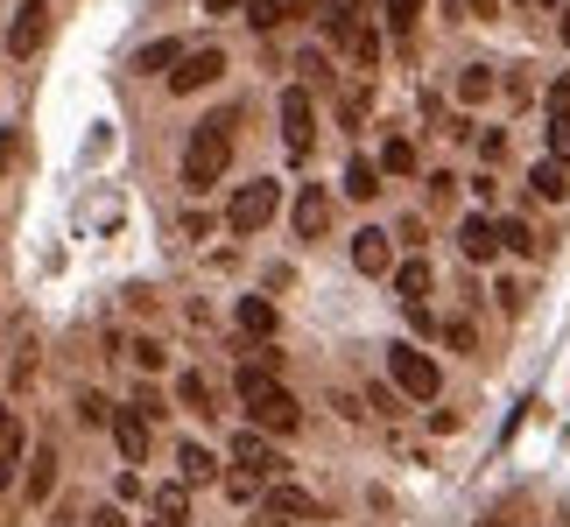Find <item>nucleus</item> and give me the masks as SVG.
<instances>
[{"instance_id": "obj_1", "label": "nucleus", "mask_w": 570, "mask_h": 527, "mask_svg": "<svg viewBox=\"0 0 570 527\" xmlns=\"http://www.w3.org/2000/svg\"><path fill=\"white\" fill-rule=\"evenodd\" d=\"M233 387H239V408L254 415V429H261V436H289V429L303 422L296 394L275 380V366H254V359H247V366H239V380H233Z\"/></svg>"}, {"instance_id": "obj_2", "label": "nucleus", "mask_w": 570, "mask_h": 527, "mask_svg": "<svg viewBox=\"0 0 570 527\" xmlns=\"http://www.w3.org/2000/svg\"><path fill=\"white\" fill-rule=\"evenodd\" d=\"M233 127H239V113H212V120H197V135H190V148H184V183L205 197V190H218V176L233 169Z\"/></svg>"}, {"instance_id": "obj_3", "label": "nucleus", "mask_w": 570, "mask_h": 527, "mask_svg": "<svg viewBox=\"0 0 570 527\" xmlns=\"http://www.w3.org/2000/svg\"><path fill=\"white\" fill-rule=\"evenodd\" d=\"M324 42H338V50L353 57L360 71H374V63H381V36L366 29V21L345 8V0H338V8H324Z\"/></svg>"}, {"instance_id": "obj_4", "label": "nucleus", "mask_w": 570, "mask_h": 527, "mask_svg": "<svg viewBox=\"0 0 570 527\" xmlns=\"http://www.w3.org/2000/svg\"><path fill=\"white\" fill-rule=\"evenodd\" d=\"M387 380L409 394V401H436V359L430 351H415V345H387Z\"/></svg>"}, {"instance_id": "obj_5", "label": "nucleus", "mask_w": 570, "mask_h": 527, "mask_svg": "<svg viewBox=\"0 0 570 527\" xmlns=\"http://www.w3.org/2000/svg\"><path fill=\"white\" fill-rule=\"evenodd\" d=\"M233 465H239V478H254V486H275V478L289 471V457L275 450V436L239 429V436H233Z\"/></svg>"}, {"instance_id": "obj_6", "label": "nucleus", "mask_w": 570, "mask_h": 527, "mask_svg": "<svg viewBox=\"0 0 570 527\" xmlns=\"http://www.w3.org/2000/svg\"><path fill=\"white\" fill-rule=\"evenodd\" d=\"M275 205H282V183H268V176H254V183H239V197H233V211H226V232H261L275 218Z\"/></svg>"}, {"instance_id": "obj_7", "label": "nucleus", "mask_w": 570, "mask_h": 527, "mask_svg": "<svg viewBox=\"0 0 570 527\" xmlns=\"http://www.w3.org/2000/svg\"><path fill=\"white\" fill-rule=\"evenodd\" d=\"M311 135H317L311 84H289V92H282V141H289V156H296V162H311Z\"/></svg>"}, {"instance_id": "obj_8", "label": "nucleus", "mask_w": 570, "mask_h": 527, "mask_svg": "<svg viewBox=\"0 0 570 527\" xmlns=\"http://www.w3.org/2000/svg\"><path fill=\"white\" fill-rule=\"evenodd\" d=\"M50 42V0H21L8 21V57H36Z\"/></svg>"}, {"instance_id": "obj_9", "label": "nucleus", "mask_w": 570, "mask_h": 527, "mask_svg": "<svg viewBox=\"0 0 570 527\" xmlns=\"http://www.w3.org/2000/svg\"><path fill=\"white\" fill-rule=\"evenodd\" d=\"M218 78H226V50L205 42V50H190L177 71H169V92H197V84H218Z\"/></svg>"}, {"instance_id": "obj_10", "label": "nucleus", "mask_w": 570, "mask_h": 527, "mask_svg": "<svg viewBox=\"0 0 570 527\" xmlns=\"http://www.w3.org/2000/svg\"><path fill=\"white\" fill-rule=\"evenodd\" d=\"M353 268L360 275H394V232H381V226L353 232Z\"/></svg>"}, {"instance_id": "obj_11", "label": "nucleus", "mask_w": 570, "mask_h": 527, "mask_svg": "<svg viewBox=\"0 0 570 527\" xmlns=\"http://www.w3.org/2000/svg\"><path fill=\"white\" fill-rule=\"evenodd\" d=\"M458 247H465V260H493V253H500V226L472 211L465 226H458Z\"/></svg>"}, {"instance_id": "obj_12", "label": "nucleus", "mask_w": 570, "mask_h": 527, "mask_svg": "<svg viewBox=\"0 0 570 527\" xmlns=\"http://www.w3.org/2000/svg\"><path fill=\"white\" fill-rule=\"evenodd\" d=\"M114 436H120V457H127V465H141V457H148V415L141 408H120L114 415Z\"/></svg>"}, {"instance_id": "obj_13", "label": "nucleus", "mask_w": 570, "mask_h": 527, "mask_svg": "<svg viewBox=\"0 0 570 527\" xmlns=\"http://www.w3.org/2000/svg\"><path fill=\"white\" fill-rule=\"evenodd\" d=\"M324 226H332V197H324L317 183H303V197H296V232H303V239H317Z\"/></svg>"}, {"instance_id": "obj_14", "label": "nucleus", "mask_w": 570, "mask_h": 527, "mask_svg": "<svg viewBox=\"0 0 570 527\" xmlns=\"http://www.w3.org/2000/svg\"><path fill=\"white\" fill-rule=\"evenodd\" d=\"M268 514H275V520H317V499L303 493V486H275V493H268Z\"/></svg>"}, {"instance_id": "obj_15", "label": "nucleus", "mask_w": 570, "mask_h": 527, "mask_svg": "<svg viewBox=\"0 0 570 527\" xmlns=\"http://www.w3.org/2000/svg\"><path fill=\"white\" fill-rule=\"evenodd\" d=\"M190 50H184V42L177 36H163V42H141V57H135V71H177V63H184Z\"/></svg>"}, {"instance_id": "obj_16", "label": "nucleus", "mask_w": 570, "mask_h": 527, "mask_svg": "<svg viewBox=\"0 0 570 527\" xmlns=\"http://www.w3.org/2000/svg\"><path fill=\"white\" fill-rule=\"evenodd\" d=\"M177 465H184V486H212V478H218V457H212L205 444H184Z\"/></svg>"}, {"instance_id": "obj_17", "label": "nucleus", "mask_w": 570, "mask_h": 527, "mask_svg": "<svg viewBox=\"0 0 570 527\" xmlns=\"http://www.w3.org/2000/svg\"><path fill=\"white\" fill-rule=\"evenodd\" d=\"M529 190H535V197H550V205H563V197H570V169H563V162H535Z\"/></svg>"}, {"instance_id": "obj_18", "label": "nucleus", "mask_w": 570, "mask_h": 527, "mask_svg": "<svg viewBox=\"0 0 570 527\" xmlns=\"http://www.w3.org/2000/svg\"><path fill=\"white\" fill-rule=\"evenodd\" d=\"M303 8H311V0H247V21H254V29H275V21H289Z\"/></svg>"}, {"instance_id": "obj_19", "label": "nucleus", "mask_w": 570, "mask_h": 527, "mask_svg": "<svg viewBox=\"0 0 570 527\" xmlns=\"http://www.w3.org/2000/svg\"><path fill=\"white\" fill-rule=\"evenodd\" d=\"M394 289H402V302H423L430 296V260H402V268H394Z\"/></svg>"}, {"instance_id": "obj_20", "label": "nucleus", "mask_w": 570, "mask_h": 527, "mask_svg": "<svg viewBox=\"0 0 570 527\" xmlns=\"http://www.w3.org/2000/svg\"><path fill=\"white\" fill-rule=\"evenodd\" d=\"M345 190H353V197H374L381 190V162L374 156H353V162H345Z\"/></svg>"}, {"instance_id": "obj_21", "label": "nucleus", "mask_w": 570, "mask_h": 527, "mask_svg": "<svg viewBox=\"0 0 570 527\" xmlns=\"http://www.w3.org/2000/svg\"><path fill=\"white\" fill-rule=\"evenodd\" d=\"M14 457H21V422H14V408H0V486H8Z\"/></svg>"}, {"instance_id": "obj_22", "label": "nucleus", "mask_w": 570, "mask_h": 527, "mask_svg": "<svg viewBox=\"0 0 570 527\" xmlns=\"http://www.w3.org/2000/svg\"><path fill=\"white\" fill-rule=\"evenodd\" d=\"M239 331H261V338H268V331H275V302L247 296V302H239Z\"/></svg>"}, {"instance_id": "obj_23", "label": "nucleus", "mask_w": 570, "mask_h": 527, "mask_svg": "<svg viewBox=\"0 0 570 527\" xmlns=\"http://www.w3.org/2000/svg\"><path fill=\"white\" fill-rule=\"evenodd\" d=\"M114 415H120V408H114V401H106V394H92V387H85V394H78V422H85V429H99V422H114Z\"/></svg>"}, {"instance_id": "obj_24", "label": "nucleus", "mask_w": 570, "mask_h": 527, "mask_svg": "<svg viewBox=\"0 0 570 527\" xmlns=\"http://www.w3.org/2000/svg\"><path fill=\"white\" fill-rule=\"evenodd\" d=\"M381 8H387V36H409L423 21V0H381Z\"/></svg>"}, {"instance_id": "obj_25", "label": "nucleus", "mask_w": 570, "mask_h": 527, "mask_svg": "<svg viewBox=\"0 0 570 527\" xmlns=\"http://www.w3.org/2000/svg\"><path fill=\"white\" fill-rule=\"evenodd\" d=\"M50 486H57V457L36 450V465H29V499H50Z\"/></svg>"}, {"instance_id": "obj_26", "label": "nucleus", "mask_w": 570, "mask_h": 527, "mask_svg": "<svg viewBox=\"0 0 570 527\" xmlns=\"http://www.w3.org/2000/svg\"><path fill=\"white\" fill-rule=\"evenodd\" d=\"M177 401H184V408H197V415H212V380L184 372V380H177Z\"/></svg>"}, {"instance_id": "obj_27", "label": "nucleus", "mask_w": 570, "mask_h": 527, "mask_svg": "<svg viewBox=\"0 0 570 527\" xmlns=\"http://www.w3.org/2000/svg\"><path fill=\"white\" fill-rule=\"evenodd\" d=\"M487 92H493V71H487V63H465V78H458V99L472 106V99H487Z\"/></svg>"}, {"instance_id": "obj_28", "label": "nucleus", "mask_w": 570, "mask_h": 527, "mask_svg": "<svg viewBox=\"0 0 570 527\" xmlns=\"http://www.w3.org/2000/svg\"><path fill=\"white\" fill-rule=\"evenodd\" d=\"M542 135H550V162L570 169V113H550V127H542Z\"/></svg>"}, {"instance_id": "obj_29", "label": "nucleus", "mask_w": 570, "mask_h": 527, "mask_svg": "<svg viewBox=\"0 0 570 527\" xmlns=\"http://www.w3.org/2000/svg\"><path fill=\"white\" fill-rule=\"evenodd\" d=\"M381 169H387V176H409V169H415V148H409L402 135H394V141L381 148Z\"/></svg>"}, {"instance_id": "obj_30", "label": "nucleus", "mask_w": 570, "mask_h": 527, "mask_svg": "<svg viewBox=\"0 0 570 527\" xmlns=\"http://www.w3.org/2000/svg\"><path fill=\"white\" fill-rule=\"evenodd\" d=\"M500 247H508V253H535V232L521 226V218H500Z\"/></svg>"}, {"instance_id": "obj_31", "label": "nucleus", "mask_w": 570, "mask_h": 527, "mask_svg": "<svg viewBox=\"0 0 570 527\" xmlns=\"http://www.w3.org/2000/svg\"><path fill=\"white\" fill-rule=\"evenodd\" d=\"M156 514H163V520H184V514H190V486H163V493H156Z\"/></svg>"}, {"instance_id": "obj_32", "label": "nucleus", "mask_w": 570, "mask_h": 527, "mask_svg": "<svg viewBox=\"0 0 570 527\" xmlns=\"http://www.w3.org/2000/svg\"><path fill=\"white\" fill-rule=\"evenodd\" d=\"M550 113H570V78H563V84H550Z\"/></svg>"}, {"instance_id": "obj_33", "label": "nucleus", "mask_w": 570, "mask_h": 527, "mask_svg": "<svg viewBox=\"0 0 570 527\" xmlns=\"http://www.w3.org/2000/svg\"><path fill=\"white\" fill-rule=\"evenodd\" d=\"M14 148H21V141H14V127H0V169L14 162Z\"/></svg>"}, {"instance_id": "obj_34", "label": "nucleus", "mask_w": 570, "mask_h": 527, "mask_svg": "<svg viewBox=\"0 0 570 527\" xmlns=\"http://www.w3.org/2000/svg\"><path fill=\"white\" fill-rule=\"evenodd\" d=\"M205 14H247V0H205Z\"/></svg>"}, {"instance_id": "obj_35", "label": "nucleus", "mask_w": 570, "mask_h": 527, "mask_svg": "<svg viewBox=\"0 0 570 527\" xmlns=\"http://www.w3.org/2000/svg\"><path fill=\"white\" fill-rule=\"evenodd\" d=\"M92 527H127V514H120V507H99V514H92Z\"/></svg>"}, {"instance_id": "obj_36", "label": "nucleus", "mask_w": 570, "mask_h": 527, "mask_svg": "<svg viewBox=\"0 0 570 527\" xmlns=\"http://www.w3.org/2000/svg\"><path fill=\"white\" fill-rule=\"evenodd\" d=\"M254 527H289V520H275V514H261V520H254Z\"/></svg>"}, {"instance_id": "obj_37", "label": "nucleus", "mask_w": 570, "mask_h": 527, "mask_svg": "<svg viewBox=\"0 0 570 527\" xmlns=\"http://www.w3.org/2000/svg\"><path fill=\"white\" fill-rule=\"evenodd\" d=\"M472 14H493V0H472Z\"/></svg>"}, {"instance_id": "obj_38", "label": "nucleus", "mask_w": 570, "mask_h": 527, "mask_svg": "<svg viewBox=\"0 0 570 527\" xmlns=\"http://www.w3.org/2000/svg\"><path fill=\"white\" fill-rule=\"evenodd\" d=\"M148 527H184V520H163V514H156V520H148Z\"/></svg>"}, {"instance_id": "obj_39", "label": "nucleus", "mask_w": 570, "mask_h": 527, "mask_svg": "<svg viewBox=\"0 0 570 527\" xmlns=\"http://www.w3.org/2000/svg\"><path fill=\"white\" fill-rule=\"evenodd\" d=\"M521 8H557V0H521Z\"/></svg>"}, {"instance_id": "obj_40", "label": "nucleus", "mask_w": 570, "mask_h": 527, "mask_svg": "<svg viewBox=\"0 0 570 527\" xmlns=\"http://www.w3.org/2000/svg\"><path fill=\"white\" fill-rule=\"evenodd\" d=\"M563 42H570V14H563Z\"/></svg>"}]
</instances>
